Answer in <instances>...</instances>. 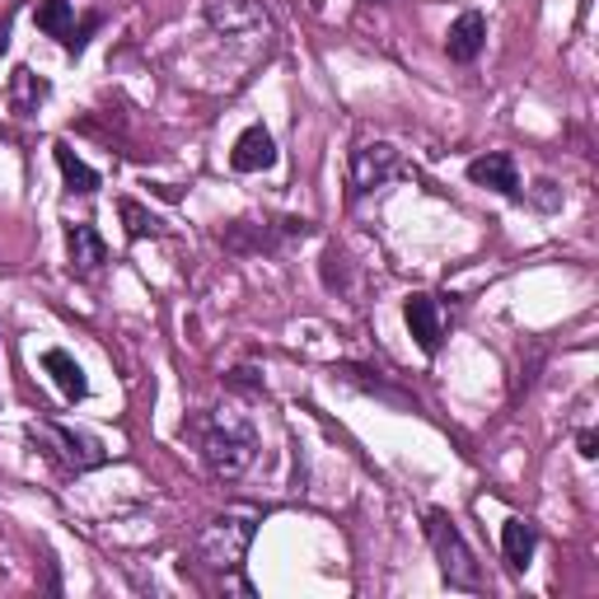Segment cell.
Returning <instances> with one entry per match:
<instances>
[{
    "label": "cell",
    "mask_w": 599,
    "mask_h": 599,
    "mask_svg": "<svg viewBox=\"0 0 599 599\" xmlns=\"http://www.w3.org/2000/svg\"><path fill=\"white\" fill-rule=\"evenodd\" d=\"M197 432H202V459L221 483L244 478L248 468L258 464V432H253L244 417L211 413L197 422Z\"/></svg>",
    "instance_id": "cell-1"
},
{
    "label": "cell",
    "mask_w": 599,
    "mask_h": 599,
    "mask_svg": "<svg viewBox=\"0 0 599 599\" xmlns=\"http://www.w3.org/2000/svg\"><path fill=\"white\" fill-rule=\"evenodd\" d=\"M253 534H258V525L248 516H216L211 525H202L197 539H192V552H197V562H206L211 571H234L248 558Z\"/></svg>",
    "instance_id": "cell-2"
},
{
    "label": "cell",
    "mask_w": 599,
    "mask_h": 599,
    "mask_svg": "<svg viewBox=\"0 0 599 599\" xmlns=\"http://www.w3.org/2000/svg\"><path fill=\"white\" fill-rule=\"evenodd\" d=\"M426 539H432V548H436L440 571H445L449 586H459V590H483V567H478V558H474V548L464 544L459 525L449 520L445 510H432V516H426Z\"/></svg>",
    "instance_id": "cell-3"
},
{
    "label": "cell",
    "mask_w": 599,
    "mask_h": 599,
    "mask_svg": "<svg viewBox=\"0 0 599 599\" xmlns=\"http://www.w3.org/2000/svg\"><path fill=\"white\" fill-rule=\"evenodd\" d=\"M206 19L211 29L225 38H263L272 33V19L258 0H206Z\"/></svg>",
    "instance_id": "cell-4"
},
{
    "label": "cell",
    "mask_w": 599,
    "mask_h": 599,
    "mask_svg": "<svg viewBox=\"0 0 599 599\" xmlns=\"http://www.w3.org/2000/svg\"><path fill=\"white\" fill-rule=\"evenodd\" d=\"M394 174H398V150L389 141H370V145L352 150V192H356V197H366V192L384 187Z\"/></svg>",
    "instance_id": "cell-5"
},
{
    "label": "cell",
    "mask_w": 599,
    "mask_h": 599,
    "mask_svg": "<svg viewBox=\"0 0 599 599\" xmlns=\"http://www.w3.org/2000/svg\"><path fill=\"white\" fill-rule=\"evenodd\" d=\"M42 436L61 445V459H67V468H75V474L109 464V449H103V440L90 436V432H75V426H61V422H42Z\"/></svg>",
    "instance_id": "cell-6"
},
{
    "label": "cell",
    "mask_w": 599,
    "mask_h": 599,
    "mask_svg": "<svg viewBox=\"0 0 599 599\" xmlns=\"http://www.w3.org/2000/svg\"><path fill=\"white\" fill-rule=\"evenodd\" d=\"M230 164H234V174H263V169L276 164V141L263 122H253L240 132V141L230 150Z\"/></svg>",
    "instance_id": "cell-7"
},
{
    "label": "cell",
    "mask_w": 599,
    "mask_h": 599,
    "mask_svg": "<svg viewBox=\"0 0 599 599\" xmlns=\"http://www.w3.org/2000/svg\"><path fill=\"white\" fill-rule=\"evenodd\" d=\"M403 318H408V333L417 337V347L426 352V356H436L440 352V305H436V295H426V291H417V295H408V305H403Z\"/></svg>",
    "instance_id": "cell-8"
},
{
    "label": "cell",
    "mask_w": 599,
    "mask_h": 599,
    "mask_svg": "<svg viewBox=\"0 0 599 599\" xmlns=\"http://www.w3.org/2000/svg\"><path fill=\"white\" fill-rule=\"evenodd\" d=\"M483 48H487V19L478 10H464L445 33V52H449V61L468 67V61H478Z\"/></svg>",
    "instance_id": "cell-9"
},
{
    "label": "cell",
    "mask_w": 599,
    "mask_h": 599,
    "mask_svg": "<svg viewBox=\"0 0 599 599\" xmlns=\"http://www.w3.org/2000/svg\"><path fill=\"white\" fill-rule=\"evenodd\" d=\"M67 253H71V267L80 276H94L103 263H109V244H103V234L90 221H80V225L67 230Z\"/></svg>",
    "instance_id": "cell-10"
},
{
    "label": "cell",
    "mask_w": 599,
    "mask_h": 599,
    "mask_svg": "<svg viewBox=\"0 0 599 599\" xmlns=\"http://www.w3.org/2000/svg\"><path fill=\"white\" fill-rule=\"evenodd\" d=\"M468 183L491 187V192H501V197H520V174H516V160L510 155H478L468 164Z\"/></svg>",
    "instance_id": "cell-11"
},
{
    "label": "cell",
    "mask_w": 599,
    "mask_h": 599,
    "mask_svg": "<svg viewBox=\"0 0 599 599\" xmlns=\"http://www.w3.org/2000/svg\"><path fill=\"white\" fill-rule=\"evenodd\" d=\"M42 370L52 375V384H57V389L67 394L71 403H80L84 394H90V379H84V366H80V361H75L67 347H48V352H42Z\"/></svg>",
    "instance_id": "cell-12"
},
{
    "label": "cell",
    "mask_w": 599,
    "mask_h": 599,
    "mask_svg": "<svg viewBox=\"0 0 599 599\" xmlns=\"http://www.w3.org/2000/svg\"><path fill=\"white\" fill-rule=\"evenodd\" d=\"M534 548H539V529H534L529 520L520 516H510L501 525V552H506V567L510 571H525L534 562Z\"/></svg>",
    "instance_id": "cell-13"
},
{
    "label": "cell",
    "mask_w": 599,
    "mask_h": 599,
    "mask_svg": "<svg viewBox=\"0 0 599 599\" xmlns=\"http://www.w3.org/2000/svg\"><path fill=\"white\" fill-rule=\"evenodd\" d=\"M52 155H57V164H61V179H67V187L80 192V197H94V192H99V174L75 155L71 141H57V145H52Z\"/></svg>",
    "instance_id": "cell-14"
},
{
    "label": "cell",
    "mask_w": 599,
    "mask_h": 599,
    "mask_svg": "<svg viewBox=\"0 0 599 599\" xmlns=\"http://www.w3.org/2000/svg\"><path fill=\"white\" fill-rule=\"evenodd\" d=\"M33 24L48 33V38H61V48H67V38L75 33L71 0H33Z\"/></svg>",
    "instance_id": "cell-15"
},
{
    "label": "cell",
    "mask_w": 599,
    "mask_h": 599,
    "mask_svg": "<svg viewBox=\"0 0 599 599\" xmlns=\"http://www.w3.org/2000/svg\"><path fill=\"white\" fill-rule=\"evenodd\" d=\"M52 94V84L48 80H38L29 67H19L14 75H10V103H14V113L19 118H29V113H38V103Z\"/></svg>",
    "instance_id": "cell-16"
},
{
    "label": "cell",
    "mask_w": 599,
    "mask_h": 599,
    "mask_svg": "<svg viewBox=\"0 0 599 599\" xmlns=\"http://www.w3.org/2000/svg\"><path fill=\"white\" fill-rule=\"evenodd\" d=\"M118 216H122V225H126V240H160L164 234V225H160V216H150V211L141 206V202H118Z\"/></svg>",
    "instance_id": "cell-17"
},
{
    "label": "cell",
    "mask_w": 599,
    "mask_h": 599,
    "mask_svg": "<svg viewBox=\"0 0 599 599\" xmlns=\"http://www.w3.org/2000/svg\"><path fill=\"white\" fill-rule=\"evenodd\" d=\"M324 286H328V291H347V286H352L347 253H342L337 244H328V248H324Z\"/></svg>",
    "instance_id": "cell-18"
},
{
    "label": "cell",
    "mask_w": 599,
    "mask_h": 599,
    "mask_svg": "<svg viewBox=\"0 0 599 599\" xmlns=\"http://www.w3.org/2000/svg\"><path fill=\"white\" fill-rule=\"evenodd\" d=\"M221 240H225V248H248V240H244V234H240V225H234L230 234H221ZM253 244H258V248H267L272 240H267V230L258 234V240H253Z\"/></svg>",
    "instance_id": "cell-19"
},
{
    "label": "cell",
    "mask_w": 599,
    "mask_h": 599,
    "mask_svg": "<svg viewBox=\"0 0 599 599\" xmlns=\"http://www.w3.org/2000/svg\"><path fill=\"white\" fill-rule=\"evenodd\" d=\"M576 445H581V459H595L599 455V436L595 432H581V436H576Z\"/></svg>",
    "instance_id": "cell-20"
}]
</instances>
